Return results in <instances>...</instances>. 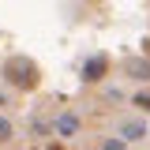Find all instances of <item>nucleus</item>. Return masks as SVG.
Instances as JSON below:
<instances>
[{
  "label": "nucleus",
  "mask_w": 150,
  "mask_h": 150,
  "mask_svg": "<svg viewBox=\"0 0 150 150\" xmlns=\"http://www.w3.org/2000/svg\"><path fill=\"white\" fill-rule=\"evenodd\" d=\"M4 79H8V83H15V86H34V83H38V68L30 64V60L15 56V60H8V64H4Z\"/></svg>",
  "instance_id": "obj_1"
},
{
  "label": "nucleus",
  "mask_w": 150,
  "mask_h": 150,
  "mask_svg": "<svg viewBox=\"0 0 150 150\" xmlns=\"http://www.w3.org/2000/svg\"><path fill=\"white\" fill-rule=\"evenodd\" d=\"M101 75H105V56H90V60L83 64V79H86V83H98Z\"/></svg>",
  "instance_id": "obj_2"
},
{
  "label": "nucleus",
  "mask_w": 150,
  "mask_h": 150,
  "mask_svg": "<svg viewBox=\"0 0 150 150\" xmlns=\"http://www.w3.org/2000/svg\"><path fill=\"white\" fill-rule=\"evenodd\" d=\"M128 71L135 75V79H150V64H146V60H131V64H128Z\"/></svg>",
  "instance_id": "obj_5"
},
{
  "label": "nucleus",
  "mask_w": 150,
  "mask_h": 150,
  "mask_svg": "<svg viewBox=\"0 0 150 150\" xmlns=\"http://www.w3.org/2000/svg\"><path fill=\"white\" fill-rule=\"evenodd\" d=\"M135 105H143V109H150V94H139V98H135Z\"/></svg>",
  "instance_id": "obj_8"
},
{
  "label": "nucleus",
  "mask_w": 150,
  "mask_h": 150,
  "mask_svg": "<svg viewBox=\"0 0 150 150\" xmlns=\"http://www.w3.org/2000/svg\"><path fill=\"white\" fill-rule=\"evenodd\" d=\"M101 150H124V143H120V139H109V143H105Z\"/></svg>",
  "instance_id": "obj_7"
},
{
  "label": "nucleus",
  "mask_w": 150,
  "mask_h": 150,
  "mask_svg": "<svg viewBox=\"0 0 150 150\" xmlns=\"http://www.w3.org/2000/svg\"><path fill=\"white\" fill-rule=\"evenodd\" d=\"M120 135L135 143V139H143V135H146V124H143V120H128V124L120 128Z\"/></svg>",
  "instance_id": "obj_4"
},
{
  "label": "nucleus",
  "mask_w": 150,
  "mask_h": 150,
  "mask_svg": "<svg viewBox=\"0 0 150 150\" xmlns=\"http://www.w3.org/2000/svg\"><path fill=\"white\" fill-rule=\"evenodd\" d=\"M4 101H8V98H4V94H0V105H4Z\"/></svg>",
  "instance_id": "obj_9"
},
{
  "label": "nucleus",
  "mask_w": 150,
  "mask_h": 150,
  "mask_svg": "<svg viewBox=\"0 0 150 150\" xmlns=\"http://www.w3.org/2000/svg\"><path fill=\"white\" fill-rule=\"evenodd\" d=\"M8 139H11V120L0 116V143H8Z\"/></svg>",
  "instance_id": "obj_6"
},
{
  "label": "nucleus",
  "mask_w": 150,
  "mask_h": 150,
  "mask_svg": "<svg viewBox=\"0 0 150 150\" xmlns=\"http://www.w3.org/2000/svg\"><path fill=\"white\" fill-rule=\"evenodd\" d=\"M56 131H60L64 139H71L75 131H79V116H75V112H64V116L56 120Z\"/></svg>",
  "instance_id": "obj_3"
}]
</instances>
